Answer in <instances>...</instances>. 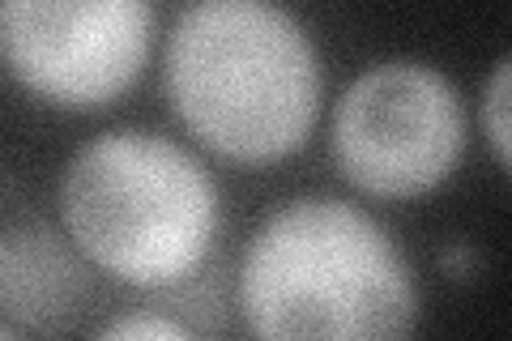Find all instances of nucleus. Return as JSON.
Here are the masks:
<instances>
[{
    "label": "nucleus",
    "instance_id": "nucleus-1",
    "mask_svg": "<svg viewBox=\"0 0 512 341\" xmlns=\"http://www.w3.org/2000/svg\"><path fill=\"white\" fill-rule=\"evenodd\" d=\"M239 307L252 341H410L419 282L372 214L338 197H299L248 239Z\"/></svg>",
    "mask_w": 512,
    "mask_h": 341
},
{
    "label": "nucleus",
    "instance_id": "nucleus-4",
    "mask_svg": "<svg viewBox=\"0 0 512 341\" xmlns=\"http://www.w3.org/2000/svg\"><path fill=\"white\" fill-rule=\"evenodd\" d=\"M461 150V94L423 60H380L363 69L333 116V158L367 197H423L453 175Z\"/></svg>",
    "mask_w": 512,
    "mask_h": 341
},
{
    "label": "nucleus",
    "instance_id": "nucleus-9",
    "mask_svg": "<svg viewBox=\"0 0 512 341\" xmlns=\"http://www.w3.org/2000/svg\"><path fill=\"white\" fill-rule=\"evenodd\" d=\"M0 341H22V337H13V333H5V329H0Z\"/></svg>",
    "mask_w": 512,
    "mask_h": 341
},
{
    "label": "nucleus",
    "instance_id": "nucleus-5",
    "mask_svg": "<svg viewBox=\"0 0 512 341\" xmlns=\"http://www.w3.org/2000/svg\"><path fill=\"white\" fill-rule=\"evenodd\" d=\"M154 39L146 0H5L0 56L30 94L94 111L133 86Z\"/></svg>",
    "mask_w": 512,
    "mask_h": 341
},
{
    "label": "nucleus",
    "instance_id": "nucleus-8",
    "mask_svg": "<svg viewBox=\"0 0 512 341\" xmlns=\"http://www.w3.org/2000/svg\"><path fill=\"white\" fill-rule=\"evenodd\" d=\"M508 56L495 60L491 81H487V99H483V124H487V141L495 150V162L508 167Z\"/></svg>",
    "mask_w": 512,
    "mask_h": 341
},
{
    "label": "nucleus",
    "instance_id": "nucleus-6",
    "mask_svg": "<svg viewBox=\"0 0 512 341\" xmlns=\"http://www.w3.org/2000/svg\"><path fill=\"white\" fill-rule=\"evenodd\" d=\"M90 295L86 265L43 222L13 226L0 243V312L30 329H56Z\"/></svg>",
    "mask_w": 512,
    "mask_h": 341
},
{
    "label": "nucleus",
    "instance_id": "nucleus-3",
    "mask_svg": "<svg viewBox=\"0 0 512 341\" xmlns=\"http://www.w3.org/2000/svg\"><path fill=\"white\" fill-rule=\"evenodd\" d=\"M56 201L73 248L141 290L184 282L222 226L214 175L150 128H111L86 141L64 162Z\"/></svg>",
    "mask_w": 512,
    "mask_h": 341
},
{
    "label": "nucleus",
    "instance_id": "nucleus-7",
    "mask_svg": "<svg viewBox=\"0 0 512 341\" xmlns=\"http://www.w3.org/2000/svg\"><path fill=\"white\" fill-rule=\"evenodd\" d=\"M94 341H201L197 333H188L180 320L158 316V312H128L116 316Z\"/></svg>",
    "mask_w": 512,
    "mask_h": 341
},
{
    "label": "nucleus",
    "instance_id": "nucleus-2",
    "mask_svg": "<svg viewBox=\"0 0 512 341\" xmlns=\"http://www.w3.org/2000/svg\"><path fill=\"white\" fill-rule=\"evenodd\" d=\"M167 94L188 133L235 162L295 154L320 116V56L295 13L201 0L171 26Z\"/></svg>",
    "mask_w": 512,
    "mask_h": 341
}]
</instances>
